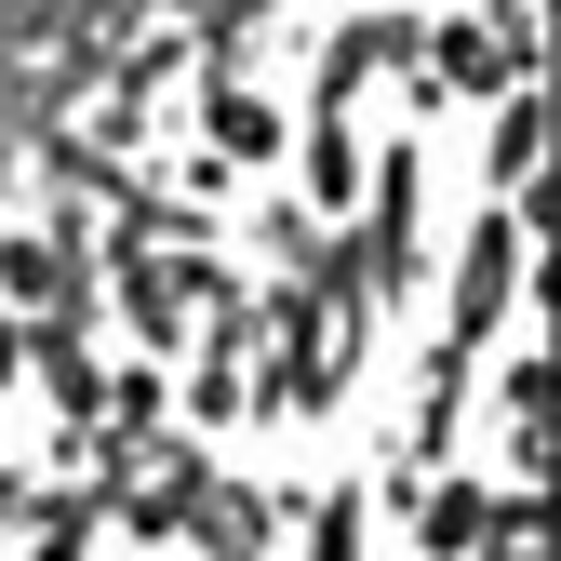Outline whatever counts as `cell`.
<instances>
[{"label": "cell", "instance_id": "cell-5", "mask_svg": "<svg viewBox=\"0 0 561 561\" xmlns=\"http://www.w3.org/2000/svg\"><path fill=\"white\" fill-rule=\"evenodd\" d=\"M14 362H27V334H14V321H0V388H14Z\"/></svg>", "mask_w": 561, "mask_h": 561}, {"label": "cell", "instance_id": "cell-1", "mask_svg": "<svg viewBox=\"0 0 561 561\" xmlns=\"http://www.w3.org/2000/svg\"><path fill=\"white\" fill-rule=\"evenodd\" d=\"M508 267H522V215H481V254H468V280H455V347H442V388L468 375V347L495 334V308H508Z\"/></svg>", "mask_w": 561, "mask_h": 561}, {"label": "cell", "instance_id": "cell-3", "mask_svg": "<svg viewBox=\"0 0 561 561\" xmlns=\"http://www.w3.org/2000/svg\"><path fill=\"white\" fill-rule=\"evenodd\" d=\"M401 267H414V161L375 174V280H401Z\"/></svg>", "mask_w": 561, "mask_h": 561}, {"label": "cell", "instance_id": "cell-2", "mask_svg": "<svg viewBox=\"0 0 561 561\" xmlns=\"http://www.w3.org/2000/svg\"><path fill=\"white\" fill-rule=\"evenodd\" d=\"M495 495H481V481H468V495H428V561H481V548H495Z\"/></svg>", "mask_w": 561, "mask_h": 561}, {"label": "cell", "instance_id": "cell-4", "mask_svg": "<svg viewBox=\"0 0 561 561\" xmlns=\"http://www.w3.org/2000/svg\"><path fill=\"white\" fill-rule=\"evenodd\" d=\"M535 148H548V121H535V94H508V121H495V174L522 187V174H535Z\"/></svg>", "mask_w": 561, "mask_h": 561}]
</instances>
